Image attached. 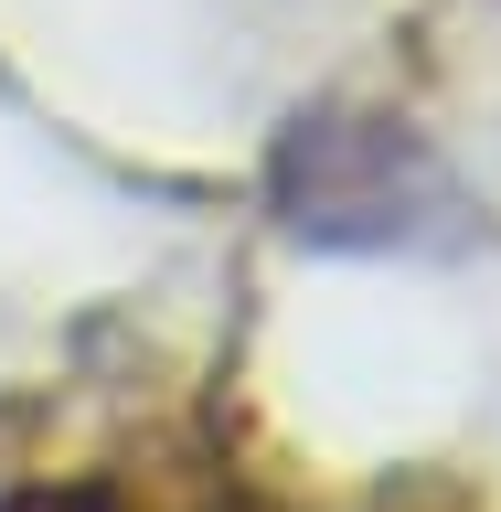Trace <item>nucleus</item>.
Returning a JSON list of instances; mask_svg holds the SVG:
<instances>
[{
  "label": "nucleus",
  "instance_id": "1",
  "mask_svg": "<svg viewBox=\"0 0 501 512\" xmlns=\"http://www.w3.org/2000/svg\"><path fill=\"white\" fill-rule=\"evenodd\" d=\"M310 150H278V214L299 246H352V256H384V246H416L448 203V171L416 150L406 128L384 118H299Z\"/></svg>",
  "mask_w": 501,
  "mask_h": 512
},
{
  "label": "nucleus",
  "instance_id": "2",
  "mask_svg": "<svg viewBox=\"0 0 501 512\" xmlns=\"http://www.w3.org/2000/svg\"><path fill=\"white\" fill-rule=\"evenodd\" d=\"M0 512H118L96 480H32V491H11Z\"/></svg>",
  "mask_w": 501,
  "mask_h": 512
}]
</instances>
